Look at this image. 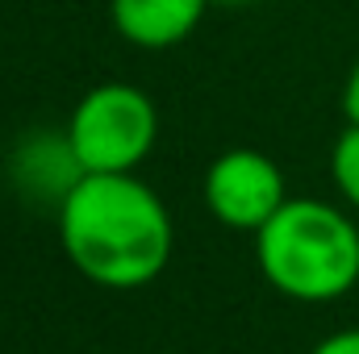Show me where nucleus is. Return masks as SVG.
I'll use <instances>...</instances> for the list:
<instances>
[{"label": "nucleus", "mask_w": 359, "mask_h": 354, "mask_svg": "<svg viewBox=\"0 0 359 354\" xmlns=\"http://www.w3.org/2000/svg\"><path fill=\"white\" fill-rule=\"evenodd\" d=\"M330 179L339 187V196L359 208V125H347L334 146H330Z\"/></svg>", "instance_id": "7"}, {"label": "nucleus", "mask_w": 359, "mask_h": 354, "mask_svg": "<svg viewBox=\"0 0 359 354\" xmlns=\"http://www.w3.org/2000/svg\"><path fill=\"white\" fill-rule=\"evenodd\" d=\"M209 4H217V8H247V4H255V0H209Z\"/></svg>", "instance_id": "10"}, {"label": "nucleus", "mask_w": 359, "mask_h": 354, "mask_svg": "<svg viewBox=\"0 0 359 354\" xmlns=\"http://www.w3.org/2000/svg\"><path fill=\"white\" fill-rule=\"evenodd\" d=\"M201 192H205V208L226 229H243V234H259L288 200L280 163L251 146L217 155L205 171Z\"/></svg>", "instance_id": "4"}, {"label": "nucleus", "mask_w": 359, "mask_h": 354, "mask_svg": "<svg viewBox=\"0 0 359 354\" xmlns=\"http://www.w3.org/2000/svg\"><path fill=\"white\" fill-rule=\"evenodd\" d=\"M67 142L84 167V176H126L142 167L159 138L155 100L138 84H96L80 96L67 117Z\"/></svg>", "instance_id": "3"}, {"label": "nucleus", "mask_w": 359, "mask_h": 354, "mask_svg": "<svg viewBox=\"0 0 359 354\" xmlns=\"http://www.w3.org/2000/svg\"><path fill=\"white\" fill-rule=\"evenodd\" d=\"M209 0H109L113 29L138 50H172L188 42Z\"/></svg>", "instance_id": "5"}, {"label": "nucleus", "mask_w": 359, "mask_h": 354, "mask_svg": "<svg viewBox=\"0 0 359 354\" xmlns=\"http://www.w3.org/2000/svg\"><path fill=\"white\" fill-rule=\"evenodd\" d=\"M259 275L288 300L326 304L359 283V225L330 200L288 196L255 234Z\"/></svg>", "instance_id": "2"}, {"label": "nucleus", "mask_w": 359, "mask_h": 354, "mask_svg": "<svg viewBox=\"0 0 359 354\" xmlns=\"http://www.w3.org/2000/svg\"><path fill=\"white\" fill-rule=\"evenodd\" d=\"M55 213L67 263L96 288L134 292L155 283L172 263V213L159 192L134 171L80 176Z\"/></svg>", "instance_id": "1"}, {"label": "nucleus", "mask_w": 359, "mask_h": 354, "mask_svg": "<svg viewBox=\"0 0 359 354\" xmlns=\"http://www.w3.org/2000/svg\"><path fill=\"white\" fill-rule=\"evenodd\" d=\"M309 354H359V330H339V334L322 338Z\"/></svg>", "instance_id": "8"}, {"label": "nucleus", "mask_w": 359, "mask_h": 354, "mask_svg": "<svg viewBox=\"0 0 359 354\" xmlns=\"http://www.w3.org/2000/svg\"><path fill=\"white\" fill-rule=\"evenodd\" d=\"M343 117H347V125H359V63L343 84Z\"/></svg>", "instance_id": "9"}, {"label": "nucleus", "mask_w": 359, "mask_h": 354, "mask_svg": "<svg viewBox=\"0 0 359 354\" xmlns=\"http://www.w3.org/2000/svg\"><path fill=\"white\" fill-rule=\"evenodd\" d=\"M8 167H13V183L25 196H34V200L46 196L55 208L63 204V196L84 176V167H80L67 134H34V138H25L13 150Z\"/></svg>", "instance_id": "6"}]
</instances>
